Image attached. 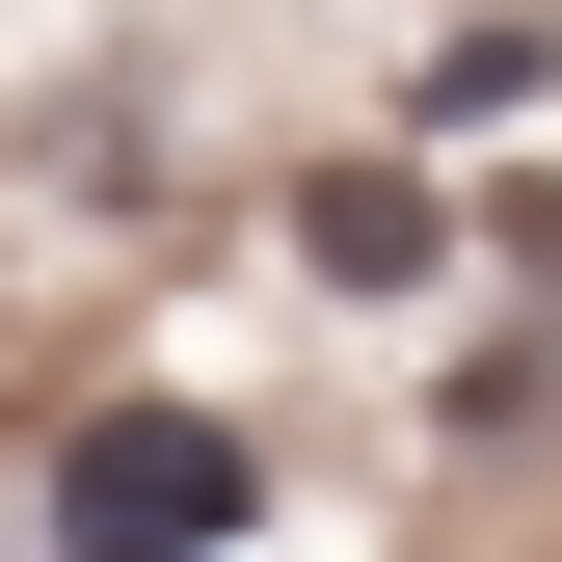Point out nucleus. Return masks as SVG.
Returning a JSON list of instances; mask_svg holds the SVG:
<instances>
[{
  "instance_id": "nucleus-1",
  "label": "nucleus",
  "mask_w": 562,
  "mask_h": 562,
  "mask_svg": "<svg viewBox=\"0 0 562 562\" xmlns=\"http://www.w3.org/2000/svg\"><path fill=\"white\" fill-rule=\"evenodd\" d=\"M268 536V429L188 375H81L27 429V562H241Z\"/></svg>"
},
{
  "instance_id": "nucleus-2",
  "label": "nucleus",
  "mask_w": 562,
  "mask_h": 562,
  "mask_svg": "<svg viewBox=\"0 0 562 562\" xmlns=\"http://www.w3.org/2000/svg\"><path fill=\"white\" fill-rule=\"evenodd\" d=\"M268 241H295V295H322V322H429V295H456V188L402 161V134L295 161V188H268Z\"/></svg>"
},
{
  "instance_id": "nucleus-3",
  "label": "nucleus",
  "mask_w": 562,
  "mask_h": 562,
  "mask_svg": "<svg viewBox=\"0 0 562 562\" xmlns=\"http://www.w3.org/2000/svg\"><path fill=\"white\" fill-rule=\"evenodd\" d=\"M509 108H562V0H456V27L402 54V161H456V134H509Z\"/></svg>"
}]
</instances>
